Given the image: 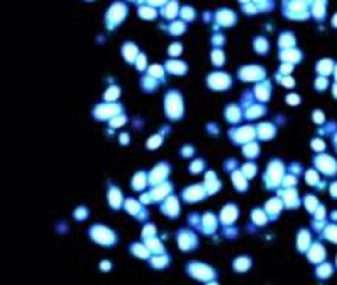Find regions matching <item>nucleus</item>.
Listing matches in <instances>:
<instances>
[{
  "label": "nucleus",
  "instance_id": "1",
  "mask_svg": "<svg viewBox=\"0 0 337 285\" xmlns=\"http://www.w3.org/2000/svg\"><path fill=\"white\" fill-rule=\"evenodd\" d=\"M167 112L172 117H178L180 114V101L176 95H174V98L167 99Z\"/></svg>",
  "mask_w": 337,
  "mask_h": 285
},
{
  "label": "nucleus",
  "instance_id": "2",
  "mask_svg": "<svg viewBox=\"0 0 337 285\" xmlns=\"http://www.w3.org/2000/svg\"><path fill=\"white\" fill-rule=\"evenodd\" d=\"M93 236H95V239L101 241L104 244H111L112 241H114L111 232L107 229H102V228H98V229L93 230Z\"/></svg>",
  "mask_w": 337,
  "mask_h": 285
},
{
  "label": "nucleus",
  "instance_id": "3",
  "mask_svg": "<svg viewBox=\"0 0 337 285\" xmlns=\"http://www.w3.org/2000/svg\"><path fill=\"white\" fill-rule=\"evenodd\" d=\"M185 198H186V200H191V201L203 198L201 188H192V189H189L188 192H185Z\"/></svg>",
  "mask_w": 337,
  "mask_h": 285
},
{
  "label": "nucleus",
  "instance_id": "4",
  "mask_svg": "<svg viewBox=\"0 0 337 285\" xmlns=\"http://www.w3.org/2000/svg\"><path fill=\"white\" fill-rule=\"evenodd\" d=\"M117 111H118L117 106H104V109L98 111L96 114L102 115V117H107V115H111V114H117Z\"/></svg>",
  "mask_w": 337,
  "mask_h": 285
},
{
  "label": "nucleus",
  "instance_id": "5",
  "mask_svg": "<svg viewBox=\"0 0 337 285\" xmlns=\"http://www.w3.org/2000/svg\"><path fill=\"white\" fill-rule=\"evenodd\" d=\"M223 80H228L226 77H222L220 74H214L213 77L210 78V81H212V86L214 87H220L222 84H223Z\"/></svg>",
  "mask_w": 337,
  "mask_h": 285
},
{
  "label": "nucleus",
  "instance_id": "6",
  "mask_svg": "<svg viewBox=\"0 0 337 285\" xmlns=\"http://www.w3.org/2000/svg\"><path fill=\"white\" fill-rule=\"evenodd\" d=\"M167 67H168V70H170V71H176L178 74H180L182 71H183V70H185V65H183V64H179V62H174V64H173V62H170Z\"/></svg>",
  "mask_w": 337,
  "mask_h": 285
},
{
  "label": "nucleus",
  "instance_id": "7",
  "mask_svg": "<svg viewBox=\"0 0 337 285\" xmlns=\"http://www.w3.org/2000/svg\"><path fill=\"white\" fill-rule=\"evenodd\" d=\"M164 174H166V170L163 171V168L160 167V168H157L155 171H154V174H152V182H157V180H161V177H164Z\"/></svg>",
  "mask_w": 337,
  "mask_h": 285
},
{
  "label": "nucleus",
  "instance_id": "8",
  "mask_svg": "<svg viewBox=\"0 0 337 285\" xmlns=\"http://www.w3.org/2000/svg\"><path fill=\"white\" fill-rule=\"evenodd\" d=\"M148 247L151 248L152 251H161V247H160V244H158L155 239H152V238H151V241H148Z\"/></svg>",
  "mask_w": 337,
  "mask_h": 285
},
{
  "label": "nucleus",
  "instance_id": "9",
  "mask_svg": "<svg viewBox=\"0 0 337 285\" xmlns=\"http://www.w3.org/2000/svg\"><path fill=\"white\" fill-rule=\"evenodd\" d=\"M118 202H120V194H118L117 191H112L111 192V204L117 207Z\"/></svg>",
  "mask_w": 337,
  "mask_h": 285
},
{
  "label": "nucleus",
  "instance_id": "10",
  "mask_svg": "<svg viewBox=\"0 0 337 285\" xmlns=\"http://www.w3.org/2000/svg\"><path fill=\"white\" fill-rule=\"evenodd\" d=\"M117 95H118V90L115 89V87H111V89L108 90V93H107V99L108 101H111V99H114V98H117Z\"/></svg>",
  "mask_w": 337,
  "mask_h": 285
},
{
  "label": "nucleus",
  "instance_id": "11",
  "mask_svg": "<svg viewBox=\"0 0 337 285\" xmlns=\"http://www.w3.org/2000/svg\"><path fill=\"white\" fill-rule=\"evenodd\" d=\"M167 205L170 207V210H168V211L172 213V214H174V213L178 211V204H176V200H170V201L167 202Z\"/></svg>",
  "mask_w": 337,
  "mask_h": 285
},
{
  "label": "nucleus",
  "instance_id": "12",
  "mask_svg": "<svg viewBox=\"0 0 337 285\" xmlns=\"http://www.w3.org/2000/svg\"><path fill=\"white\" fill-rule=\"evenodd\" d=\"M126 208H129L132 213H136L138 210H139V205H138V204H135V201H129L127 204H126Z\"/></svg>",
  "mask_w": 337,
  "mask_h": 285
},
{
  "label": "nucleus",
  "instance_id": "13",
  "mask_svg": "<svg viewBox=\"0 0 337 285\" xmlns=\"http://www.w3.org/2000/svg\"><path fill=\"white\" fill-rule=\"evenodd\" d=\"M144 174H139L135 179V188H144Z\"/></svg>",
  "mask_w": 337,
  "mask_h": 285
},
{
  "label": "nucleus",
  "instance_id": "14",
  "mask_svg": "<svg viewBox=\"0 0 337 285\" xmlns=\"http://www.w3.org/2000/svg\"><path fill=\"white\" fill-rule=\"evenodd\" d=\"M197 170H198V171L201 170V162H195V164H194V167H192V171H197Z\"/></svg>",
  "mask_w": 337,
  "mask_h": 285
}]
</instances>
